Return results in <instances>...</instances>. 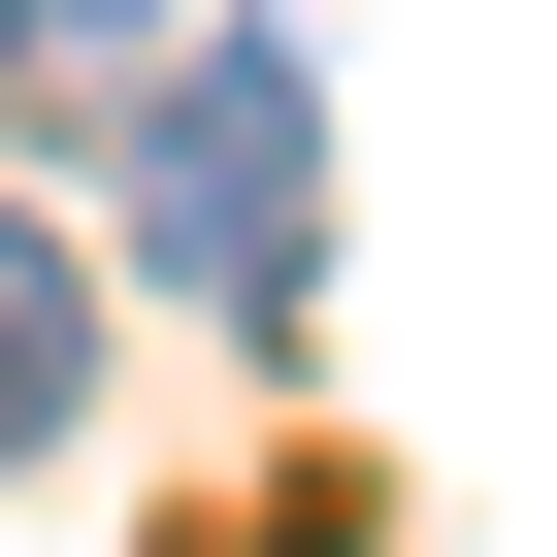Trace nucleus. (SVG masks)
<instances>
[{"mask_svg": "<svg viewBox=\"0 0 557 557\" xmlns=\"http://www.w3.org/2000/svg\"><path fill=\"white\" fill-rule=\"evenodd\" d=\"M132 262H164V296H230V329L329 296V132H296V66H262V34H197V66L132 99Z\"/></svg>", "mask_w": 557, "mask_h": 557, "instance_id": "obj_1", "label": "nucleus"}, {"mask_svg": "<svg viewBox=\"0 0 557 557\" xmlns=\"http://www.w3.org/2000/svg\"><path fill=\"white\" fill-rule=\"evenodd\" d=\"M197 66V0H0V132H132Z\"/></svg>", "mask_w": 557, "mask_h": 557, "instance_id": "obj_2", "label": "nucleus"}, {"mask_svg": "<svg viewBox=\"0 0 557 557\" xmlns=\"http://www.w3.org/2000/svg\"><path fill=\"white\" fill-rule=\"evenodd\" d=\"M99 426V296H66V230L0 197V459H66Z\"/></svg>", "mask_w": 557, "mask_h": 557, "instance_id": "obj_3", "label": "nucleus"}]
</instances>
